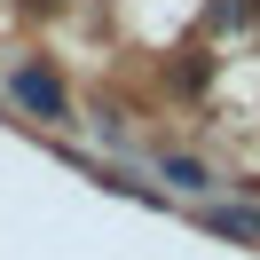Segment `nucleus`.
<instances>
[{
  "label": "nucleus",
  "mask_w": 260,
  "mask_h": 260,
  "mask_svg": "<svg viewBox=\"0 0 260 260\" xmlns=\"http://www.w3.org/2000/svg\"><path fill=\"white\" fill-rule=\"evenodd\" d=\"M150 174L166 181V197H197V205H205V197H221V189H244V181L213 174V166L189 158V150H158V158H150Z\"/></svg>",
  "instance_id": "f03ea898"
},
{
  "label": "nucleus",
  "mask_w": 260,
  "mask_h": 260,
  "mask_svg": "<svg viewBox=\"0 0 260 260\" xmlns=\"http://www.w3.org/2000/svg\"><path fill=\"white\" fill-rule=\"evenodd\" d=\"M24 16H55V8H63V0H16Z\"/></svg>",
  "instance_id": "0eeeda50"
},
{
  "label": "nucleus",
  "mask_w": 260,
  "mask_h": 260,
  "mask_svg": "<svg viewBox=\"0 0 260 260\" xmlns=\"http://www.w3.org/2000/svg\"><path fill=\"white\" fill-rule=\"evenodd\" d=\"M252 16H260V0H252Z\"/></svg>",
  "instance_id": "6e6552de"
},
{
  "label": "nucleus",
  "mask_w": 260,
  "mask_h": 260,
  "mask_svg": "<svg viewBox=\"0 0 260 260\" xmlns=\"http://www.w3.org/2000/svg\"><path fill=\"white\" fill-rule=\"evenodd\" d=\"M252 16V0H213V32H229V24Z\"/></svg>",
  "instance_id": "423d86ee"
},
{
  "label": "nucleus",
  "mask_w": 260,
  "mask_h": 260,
  "mask_svg": "<svg viewBox=\"0 0 260 260\" xmlns=\"http://www.w3.org/2000/svg\"><path fill=\"white\" fill-rule=\"evenodd\" d=\"M0 95L16 103L24 118H40V126H71V95H63V79H55V71L40 63V55H16V63H8V87H0Z\"/></svg>",
  "instance_id": "f257e3e1"
},
{
  "label": "nucleus",
  "mask_w": 260,
  "mask_h": 260,
  "mask_svg": "<svg viewBox=\"0 0 260 260\" xmlns=\"http://www.w3.org/2000/svg\"><path fill=\"white\" fill-rule=\"evenodd\" d=\"M174 87H181V95H205V87H213V55H189V63H174Z\"/></svg>",
  "instance_id": "39448f33"
},
{
  "label": "nucleus",
  "mask_w": 260,
  "mask_h": 260,
  "mask_svg": "<svg viewBox=\"0 0 260 260\" xmlns=\"http://www.w3.org/2000/svg\"><path fill=\"white\" fill-rule=\"evenodd\" d=\"M197 221H205L213 237H244V244H260V205H252V197H205V205H197Z\"/></svg>",
  "instance_id": "7ed1b4c3"
},
{
  "label": "nucleus",
  "mask_w": 260,
  "mask_h": 260,
  "mask_svg": "<svg viewBox=\"0 0 260 260\" xmlns=\"http://www.w3.org/2000/svg\"><path fill=\"white\" fill-rule=\"evenodd\" d=\"M87 134H95L103 150H118V166L134 158V142H126V126H118V111H95V118H87Z\"/></svg>",
  "instance_id": "20e7f679"
}]
</instances>
